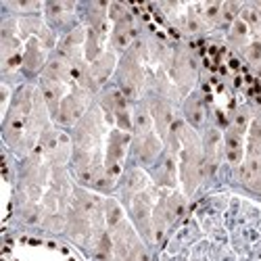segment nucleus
Masks as SVG:
<instances>
[{
    "label": "nucleus",
    "instance_id": "obj_37",
    "mask_svg": "<svg viewBox=\"0 0 261 261\" xmlns=\"http://www.w3.org/2000/svg\"><path fill=\"white\" fill-rule=\"evenodd\" d=\"M259 192H261V186H259Z\"/></svg>",
    "mask_w": 261,
    "mask_h": 261
},
{
    "label": "nucleus",
    "instance_id": "obj_20",
    "mask_svg": "<svg viewBox=\"0 0 261 261\" xmlns=\"http://www.w3.org/2000/svg\"><path fill=\"white\" fill-rule=\"evenodd\" d=\"M238 180H241L247 188L259 192V186H261V157L259 159L245 157V161L238 165Z\"/></svg>",
    "mask_w": 261,
    "mask_h": 261
},
{
    "label": "nucleus",
    "instance_id": "obj_22",
    "mask_svg": "<svg viewBox=\"0 0 261 261\" xmlns=\"http://www.w3.org/2000/svg\"><path fill=\"white\" fill-rule=\"evenodd\" d=\"M17 21H19V34H21V38H25V40L36 38L42 32V28H44V21H42L40 13H36V15H21Z\"/></svg>",
    "mask_w": 261,
    "mask_h": 261
},
{
    "label": "nucleus",
    "instance_id": "obj_16",
    "mask_svg": "<svg viewBox=\"0 0 261 261\" xmlns=\"http://www.w3.org/2000/svg\"><path fill=\"white\" fill-rule=\"evenodd\" d=\"M224 155H226L228 163H232V165H241L245 161V155H247L245 136L238 134L232 127H228L226 134H224Z\"/></svg>",
    "mask_w": 261,
    "mask_h": 261
},
{
    "label": "nucleus",
    "instance_id": "obj_11",
    "mask_svg": "<svg viewBox=\"0 0 261 261\" xmlns=\"http://www.w3.org/2000/svg\"><path fill=\"white\" fill-rule=\"evenodd\" d=\"M132 148H134V155L142 165H153L161 150H163V140L159 138L157 132H148L142 136H134L132 140Z\"/></svg>",
    "mask_w": 261,
    "mask_h": 261
},
{
    "label": "nucleus",
    "instance_id": "obj_26",
    "mask_svg": "<svg viewBox=\"0 0 261 261\" xmlns=\"http://www.w3.org/2000/svg\"><path fill=\"white\" fill-rule=\"evenodd\" d=\"M102 42L105 38L100 34H96L94 30H86V44H84V57L88 63H94L100 55H102Z\"/></svg>",
    "mask_w": 261,
    "mask_h": 261
},
{
    "label": "nucleus",
    "instance_id": "obj_13",
    "mask_svg": "<svg viewBox=\"0 0 261 261\" xmlns=\"http://www.w3.org/2000/svg\"><path fill=\"white\" fill-rule=\"evenodd\" d=\"M119 188H121L123 197H125V203L129 205V201H132L138 192H144L146 188H150V178L146 176L144 169L132 167L119 178Z\"/></svg>",
    "mask_w": 261,
    "mask_h": 261
},
{
    "label": "nucleus",
    "instance_id": "obj_32",
    "mask_svg": "<svg viewBox=\"0 0 261 261\" xmlns=\"http://www.w3.org/2000/svg\"><path fill=\"white\" fill-rule=\"evenodd\" d=\"M36 38H38V42L42 44V48H44V50H57V46H59L57 36H55V32H53L48 25L42 28V32H40Z\"/></svg>",
    "mask_w": 261,
    "mask_h": 261
},
{
    "label": "nucleus",
    "instance_id": "obj_23",
    "mask_svg": "<svg viewBox=\"0 0 261 261\" xmlns=\"http://www.w3.org/2000/svg\"><path fill=\"white\" fill-rule=\"evenodd\" d=\"M125 222V213H123V207L115 201V199H105V224H107V230L113 232L117 226H121Z\"/></svg>",
    "mask_w": 261,
    "mask_h": 261
},
{
    "label": "nucleus",
    "instance_id": "obj_27",
    "mask_svg": "<svg viewBox=\"0 0 261 261\" xmlns=\"http://www.w3.org/2000/svg\"><path fill=\"white\" fill-rule=\"evenodd\" d=\"M249 142H247V155L251 159H259L261 157V119H253L251 127H249Z\"/></svg>",
    "mask_w": 261,
    "mask_h": 261
},
{
    "label": "nucleus",
    "instance_id": "obj_7",
    "mask_svg": "<svg viewBox=\"0 0 261 261\" xmlns=\"http://www.w3.org/2000/svg\"><path fill=\"white\" fill-rule=\"evenodd\" d=\"M155 194L150 188H146L144 192H138L136 197L129 201L127 209H129V217H132V226L136 228V232L150 241V222H153V209H155Z\"/></svg>",
    "mask_w": 261,
    "mask_h": 261
},
{
    "label": "nucleus",
    "instance_id": "obj_21",
    "mask_svg": "<svg viewBox=\"0 0 261 261\" xmlns=\"http://www.w3.org/2000/svg\"><path fill=\"white\" fill-rule=\"evenodd\" d=\"M184 119L194 129L203 127V123H205V105H203L201 94L194 92L184 100Z\"/></svg>",
    "mask_w": 261,
    "mask_h": 261
},
{
    "label": "nucleus",
    "instance_id": "obj_3",
    "mask_svg": "<svg viewBox=\"0 0 261 261\" xmlns=\"http://www.w3.org/2000/svg\"><path fill=\"white\" fill-rule=\"evenodd\" d=\"M36 150L53 167H65L67 161H71L73 157V138L69 134L61 132V129H55L53 125H48L42 132Z\"/></svg>",
    "mask_w": 261,
    "mask_h": 261
},
{
    "label": "nucleus",
    "instance_id": "obj_24",
    "mask_svg": "<svg viewBox=\"0 0 261 261\" xmlns=\"http://www.w3.org/2000/svg\"><path fill=\"white\" fill-rule=\"evenodd\" d=\"M228 40H230V44H234L236 48H247L249 46V42H251V32L247 28L245 21L238 17L234 23L230 25V32H228Z\"/></svg>",
    "mask_w": 261,
    "mask_h": 261
},
{
    "label": "nucleus",
    "instance_id": "obj_12",
    "mask_svg": "<svg viewBox=\"0 0 261 261\" xmlns=\"http://www.w3.org/2000/svg\"><path fill=\"white\" fill-rule=\"evenodd\" d=\"M148 107H150V115H153V121H155V132H157L159 138L165 142V138H167L169 132H171L173 121H176V117H173L171 102H169L167 98L155 96L153 100H148Z\"/></svg>",
    "mask_w": 261,
    "mask_h": 261
},
{
    "label": "nucleus",
    "instance_id": "obj_35",
    "mask_svg": "<svg viewBox=\"0 0 261 261\" xmlns=\"http://www.w3.org/2000/svg\"><path fill=\"white\" fill-rule=\"evenodd\" d=\"M127 261H148V251H146V247H144L142 241L132 249V253H129V257H127Z\"/></svg>",
    "mask_w": 261,
    "mask_h": 261
},
{
    "label": "nucleus",
    "instance_id": "obj_8",
    "mask_svg": "<svg viewBox=\"0 0 261 261\" xmlns=\"http://www.w3.org/2000/svg\"><path fill=\"white\" fill-rule=\"evenodd\" d=\"M67 234L73 243L86 247L94 241V226L90 222V217L86 215L84 211H80L75 205H71L67 209Z\"/></svg>",
    "mask_w": 261,
    "mask_h": 261
},
{
    "label": "nucleus",
    "instance_id": "obj_19",
    "mask_svg": "<svg viewBox=\"0 0 261 261\" xmlns=\"http://www.w3.org/2000/svg\"><path fill=\"white\" fill-rule=\"evenodd\" d=\"M132 132L134 136H142L148 132H155V121L150 115L148 102H136L132 109Z\"/></svg>",
    "mask_w": 261,
    "mask_h": 261
},
{
    "label": "nucleus",
    "instance_id": "obj_29",
    "mask_svg": "<svg viewBox=\"0 0 261 261\" xmlns=\"http://www.w3.org/2000/svg\"><path fill=\"white\" fill-rule=\"evenodd\" d=\"M46 215L48 213H46L44 207H42V203H30L23 209V222H28V224H44Z\"/></svg>",
    "mask_w": 261,
    "mask_h": 261
},
{
    "label": "nucleus",
    "instance_id": "obj_9",
    "mask_svg": "<svg viewBox=\"0 0 261 261\" xmlns=\"http://www.w3.org/2000/svg\"><path fill=\"white\" fill-rule=\"evenodd\" d=\"M169 73L180 90H190V86L197 80V63H194L192 55L186 50L173 55L169 63Z\"/></svg>",
    "mask_w": 261,
    "mask_h": 261
},
{
    "label": "nucleus",
    "instance_id": "obj_4",
    "mask_svg": "<svg viewBox=\"0 0 261 261\" xmlns=\"http://www.w3.org/2000/svg\"><path fill=\"white\" fill-rule=\"evenodd\" d=\"M105 136V119H102V109L90 107L80 123L73 127V148L75 150H102L100 142Z\"/></svg>",
    "mask_w": 261,
    "mask_h": 261
},
{
    "label": "nucleus",
    "instance_id": "obj_33",
    "mask_svg": "<svg viewBox=\"0 0 261 261\" xmlns=\"http://www.w3.org/2000/svg\"><path fill=\"white\" fill-rule=\"evenodd\" d=\"M245 53V59L253 65H259L261 63V42L259 40H251L249 42V46L243 50Z\"/></svg>",
    "mask_w": 261,
    "mask_h": 261
},
{
    "label": "nucleus",
    "instance_id": "obj_2",
    "mask_svg": "<svg viewBox=\"0 0 261 261\" xmlns=\"http://www.w3.org/2000/svg\"><path fill=\"white\" fill-rule=\"evenodd\" d=\"M146 55L144 48V42L136 40L129 50L123 55L121 63H119V71H117V80H119V90L123 92V96L127 100H136L140 90H142V84H144V73H142V57Z\"/></svg>",
    "mask_w": 261,
    "mask_h": 261
},
{
    "label": "nucleus",
    "instance_id": "obj_6",
    "mask_svg": "<svg viewBox=\"0 0 261 261\" xmlns=\"http://www.w3.org/2000/svg\"><path fill=\"white\" fill-rule=\"evenodd\" d=\"M90 92L84 90V88H73L67 96L63 98L61 107H59V113H57V121L61 125H67V127H75L80 123V119L90 111Z\"/></svg>",
    "mask_w": 261,
    "mask_h": 261
},
{
    "label": "nucleus",
    "instance_id": "obj_28",
    "mask_svg": "<svg viewBox=\"0 0 261 261\" xmlns=\"http://www.w3.org/2000/svg\"><path fill=\"white\" fill-rule=\"evenodd\" d=\"M73 9H75L73 3H50V5H44L48 21H63Z\"/></svg>",
    "mask_w": 261,
    "mask_h": 261
},
{
    "label": "nucleus",
    "instance_id": "obj_14",
    "mask_svg": "<svg viewBox=\"0 0 261 261\" xmlns=\"http://www.w3.org/2000/svg\"><path fill=\"white\" fill-rule=\"evenodd\" d=\"M38 92L42 94V98H44V102H46V107H48V111H50L53 117H57L63 98L69 94L67 92V84H61V82H55V80H46V77L40 80Z\"/></svg>",
    "mask_w": 261,
    "mask_h": 261
},
{
    "label": "nucleus",
    "instance_id": "obj_31",
    "mask_svg": "<svg viewBox=\"0 0 261 261\" xmlns=\"http://www.w3.org/2000/svg\"><path fill=\"white\" fill-rule=\"evenodd\" d=\"M251 115H249V111H247V109H238V111L234 113V117H232V129H236V132L238 134H247L249 132V127H251Z\"/></svg>",
    "mask_w": 261,
    "mask_h": 261
},
{
    "label": "nucleus",
    "instance_id": "obj_1",
    "mask_svg": "<svg viewBox=\"0 0 261 261\" xmlns=\"http://www.w3.org/2000/svg\"><path fill=\"white\" fill-rule=\"evenodd\" d=\"M34 96H36V90L30 88V86H23V88L15 94L11 107L7 109L3 132H5L7 144L13 146L15 150H19L21 142H23V138L28 134L32 109H34Z\"/></svg>",
    "mask_w": 261,
    "mask_h": 261
},
{
    "label": "nucleus",
    "instance_id": "obj_36",
    "mask_svg": "<svg viewBox=\"0 0 261 261\" xmlns=\"http://www.w3.org/2000/svg\"><path fill=\"white\" fill-rule=\"evenodd\" d=\"M257 7V11H259V15H261V5H255Z\"/></svg>",
    "mask_w": 261,
    "mask_h": 261
},
{
    "label": "nucleus",
    "instance_id": "obj_25",
    "mask_svg": "<svg viewBox=\"0 0 261 261\" xmlns=\"http://www.w3.org/2000/svg\"><path fill=\"white\" fill-rule=\"evenodd\" d=\"M161 201H163L165 213H167V217H169L171 224L176 222L178 217L184 213V209H186V199H184V194H180V192L165 194V197H161Z\"/></svg>",
    "mask_w": 261,
    "mask_h": 261
},
{
    "label": "nucleus",
    "instance_id": "obj_17",
    "mask_svg": "<svg viewBox=\"0 0 261 261\" xmlns=\"http://www.w3.org/2000/svg\"><path fill=\"white\" fill-rule=\"evenodd\" d=\"M46 50L42 48L38 38H32L25 42V50H23V67L28 73H40L46 67Z\"/></svg>",
    "mask_w": 261,
    "mask_h": 261
},
{
    "label": "nucleus",
    "instance_id": "obj_15",
    "mask_svg": "<svg viewBox=\"0 0 261 261\" xmlns=\"http://www.w3.org/2000/svg\"><path fill=\"white\" fill-rule=\"evenodd\" d=\"M115 65H117V59H115V53H102L94 63H90V80H92V86L94 90H98L100 86L111 77V73L115 71Z\"/></svg>",
    "mask_w": 261,
    "mask_h": 261
},
{
    "label": "nucleus",
    "instance_id": "obj_18",
    "mask_svg": "<svg viewBox=\"0 0 261 261\" xmlns=\"http://www.w3.org/2000/svg\"><path fill=\"white\" fill-rule=\"evenodd\" d=\"M178 178H180V171H178L176 155L167 153V155L163 157V161L159 163V167L155 169V182H157L159 186L173 188V186L178 184Z\"/></svg>",
    "mask_w": 261,
    "mask_h": 261
},
{
    "label": "nucleus",
    "instance_id": "obj_30",
    "mask_svg": "<svg viewBox=\"0 0 261 261\" xmlns=\"http://www.w3.org/2000/svg\"><path fill=\"white\" fill-rule=\"evenodd\" d=\"M182 28H184V32H188V34H201L207 25H205V21L190 9L188 15L182 17Z\"/></svg>",
    "mask_w": 261,
    "mask_h": 261
},
{
    "label": "nucleus",
    "instance_id": "obj_10",
    "mask_svg": "<svg viewBox=\"0 0 261 261\" xmlns=\"http://www.w3.org/2000/svg\"><path fill=\"white\" fill-rule=\"evenodd\" d=\"M136 40H138V30L134 23V17L129 15L113 23L111 36H109V46H111V53H127Z\"/></svg>",
    "mask_w": 261,
    "mask_h": 261
},
{
    "label": "nucleus",
    "instance_id": "obj_34",
    "mask_svg": "<svg viewBox=\"0 0 261 261\" xmlns=\"http://www.w3.org/2000/svg\"><path fill=\"white\" fill-rule=\"evenodd\" d=\"M125 17H129L125 5H119V3L109 5V19H111L113 23H117V21H121V19H125Z\"/></svg>",
    "mask_w": 261,
    "mask_h": 261
},
{
    "label": "nucleus",
    "instance_id": "obj_5",
    "mask_svg": "<svg viewBox=\"0 0 261 261\" xmlns=\"http://www.w3.org/2000/svg\"><path fill=\"white\" fill-rule=\"evenodd\" d=\"M132 144V136L123 129H111L107 134V148H105V171L111 180H119L123 176V161L127 148Z\"/></svg>",
    "mask_w": 261,
    "mask_h": 261
}]
</instances>
